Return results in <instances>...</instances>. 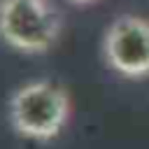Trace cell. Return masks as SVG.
Wrapping results in <instances>:
<instances>
[{
  "label": "cell",
  "instance_id": "cell-1",
  "mask_svg": "<svg viewBox=\"0 0 149 149\" xmlns=\"http://www.w3.org/2000/svg\"><path fill=\"white\" fill-rule=\"evenodd\" d=\"M70 93L49 79L28 81L9 98V123L26 140H54L70 119Z\"/></svg>",
  "mask_w": 149,
  "mask_h": 149
},
{
  "label": "cell",
  "instance_id": "cell-2",
  "mask_svg": "<svg viewBox=\"0 0 149 149\" xmlns=\"http://www.w3.org/2000/svg\"><path fill=\"white\" fill-rule=\"evenodd\" d=\"M61 35V16L49 0H0V37L16 51L44 54Z\"/></svg>",
  "mask_w": 149,
  "mask_h": 149
},
{
  "label": "cell",
  "instance_id": "cell-3",
  "mask_svg": "<svg viewBox=\"0 0 149 149\" xmlns=\"http://www.w3.org/2000/svg\"><path fill=\"white\" fill-rule=\"evenodd\" d=\"M102 56L107 65L128 79L149 74V19L123 14L116 16L102 37Z\"/></svg>",
  "mask_w": 149,
  "mask_h": 149
},
{
  "label": "cell",
  "instance_id": "cell-4",
  "mask_svg": "<svg viewBox=\"0 0 149 149\" xmlns=\"http://www.w3.org/2000/svg\"><path fill=\"white\" fill-rule=\"evenodd\" d=\"M72 2H77V5H86V2H93V0H72Z\"/></svg>",
  "mask_w": 149,
  "mask_h": 149
}]
</instances>
